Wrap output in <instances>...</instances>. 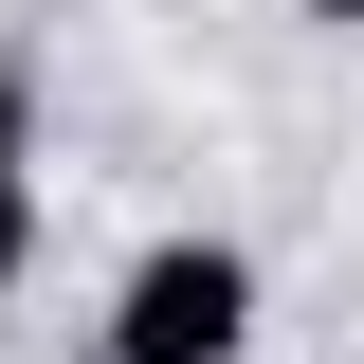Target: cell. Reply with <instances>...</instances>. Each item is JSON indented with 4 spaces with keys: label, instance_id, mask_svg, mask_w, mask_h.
<instances>
[{
    "label": "cell",
    "instance_id": "3957f363",
    "mask_svg": "<svg viewBox=\"0 0 364 364\" xmlns=\"http://www.w3.org/2000/svg\"><path fill=\"white\" fill-rule=\"evenodd\" d=\"M18 255H37V200H0V291H18Z\"/></svg>",
    "mask_w": 364,
    "mask_h": 364
},
{
    "label": "cell",
    "instance_id": "7a4b0ae2",
    "mask_svg": "<svg viewBox=\"0 0 364 364\" xmlns=\"http://www.w3.org/2000/svg\"><path fill=\"white\" fill-rule=\"evenodd\" d=\"M0 200H37V73L0 55Z\"/></svg>",
    "mask_w": 364,
    "mask_h": 364
},
{
    "label": "cell",
    "instance_id": "6da1fadb",
    "mask_svg": "<svg viewBox=\"0 0 364 364\" xmlns=\"http://www.w3.org/2000/svg\"><path fill=\"white\" fill-rule=\"evenodd\" d=\"M255 346V255L237 237H146L109 273V346L91 364H237Z\"/></svg>",
    "mask_w": 364,
    "mask_h": 364
},
{
    "label": "cell",
    "instance_id": "277c9868",
    "mask_svg": "<svg viewBox=\"0 0 364 364\" xmlns=\"http://www.w3.org/2000/svg\"><path fill=\"white\" fill-rule=\"evenodd\" d=\"M291 18H328V37H364V0H291Z\"/></svg>",
    "mask_w": 364,
    "mask_h": 364
}]
</instances>
